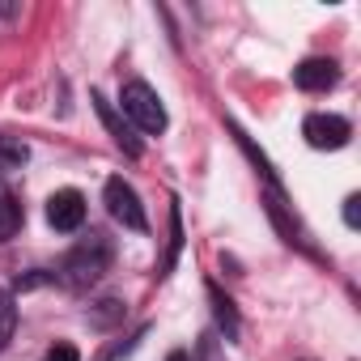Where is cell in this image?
Wrapping results in <instances>:
<instances>
[{"label":"cell","mask_w":361,"mask_h":361,"mask_svg":"<svg viewBox=\"0 0 361 361\" xmlns=\"http://www.w3.org/2000/svg\"><path fill=\"white\" fill-rule=\"evenodd\" d=\"M43 361H81V353H77L73 344H56V348L43 357Z\"/></svg>","instance_id":"cell-12"},{"label":"cell","mask_w":361,"mask_h":361,"mask_svg":"<svg viewBox=\"0 0 361 361\" xmlns=\"http://www.w3.org/2000/svg\"><path fill=\"white\" fill-rule=\"evenodd\" d=\"M111 259H115V247L106 234H85L64 259H60V281L68 289H90L98 285L106 272H111Z\"/></svg>","instance_id":"cell-1"},{"label":"cell","mask_w":361,"mask_h":361,"mask_svg":"<svg viewBox=\"0 0 361 361\" xmlns=\"http://www.w3.org/2000/svg\"><path fill=\"white\" fill-rule=\"evenodd\" d=\"M119 314H123V306H119V302H102V310L94 314V323H111V319H119Z\"/></svg>","instance_id":"cell-14"},{"label":"cell","mask_w":361,"mask_h":361,"mask_svg":"<svg viewBox=\"0 0 361 361\" xmlns=\"http://www.w3.org/2000/svg\"><path fill=\"white\" fill-rule=\"evenodd\" d=\"M209 302H213V314H217V323H221L226 340H238V310H234V302H230L217 285H209Z\"/></svg>","instance_id":"cell-9"},{"label":"cell","mask_w":361,"mask_h":361,"mask_svg":"<svg viewBox=\"0 0 361 361\" xmlns=\"http://www.w3.org/2000/svg\"><path fill=\"white\" fill-rule=\"evenodd\" d=\"M94 111L102 115V123H106L111 140H115V145H119V149H123L128 157H140V140L132 136V128L123 123V115H119V111H115V106H111V102H106L102 94H94Z\"/></svg>","instance_id":"cell-7"},{"label":"cell","mask_w":361,"mask_h":361,"mask_svg":"<svg viewBox=\"0 0 361 361\" xmlns=\"http://www.w3.org/2000/svg\"><path fill=\"white\" fill-rule=\"evenodd\" d=\"M119 106H123V119H128L132 128H140V132H149V136H161V132H166V106H161V98H157L153 85L128 81L123 94H119Z\"/></svg>","instance_id":"cell-2"},{"label":"cell","mask_w":361,"mask_h":361,"mask_svg":"<svg viewBox=\"0 0 361 361\" xmlns=\"http://www.w3.org/2000/svg\"><path fill=\"white\" fill-rule=\"evenodd\" d=\"M47 221H51V230H60V234L81 230V221H85V196L73 192V188L56 192V196L47 200Z\"/></svg>","instance_id":"cell-5"},{"label":"cell","mask_w":361,"mask_h":361,"mask_svg":"<svg viewBox=\"0 0 361 361\" xmlns=\"http://www.w3.org/2000/svg\"><path fill=\"white\" fill-rule=\"evenodd\" d=\"M293 81H298V90H306V94H323V90H331V85L340 81V68H336V60L310 56V60H302V64L293 68Z\"/></svg>","instance_id":"cell-6"},{"label":"cell","mask_w":361,"mask_h":361,"mask_svg":"<svg viewBox=\"0 0 361 361\" xmlns=\"http://www.w3.org/2000/svg\"><path fill=\"white\" fill-rule=\"evenodd\" d=\"M13 327H18V306H13V293L0 289V348L13 340Z\"/></svg>","instance_id":"cell-10"},{"label":"cell","mask_w":361,"mask_h":361,"mask_svg":"<svg viewBox=\"0 0 361 361\" xmlns=\"http://www.w3.org/2000/svg\"><path fill=\"white\" fill-rule=\"evenodd\" d=\"M18 230H22V204H18L13 188L0 178V243H9Z\"/></svg>","instance_id":"cell-8"},{"label":"cell","mask_w":361,"mask_h":361,"mask_svg":"<svg viewBox=\"0 0 361 361\" xmlns=\"http://www.w3.org/2000/svg\"><path fill=\"white\" fill-rule=\"evenodd\" d=\"M102 200H106V213L123 226V230H149L145 221V209H140V196L132 192V183H123V178H106V188H102Z\"/></svg>","instance_id":"cell-3"},{"label":"cell","mask_w":361,"mask_h":361,"mask_svg":"<svg viewBox=\"0 0 361 361\" xmlns=\"http://www.w3.org/2000/svg\"><path fill=\"white\" fill-rule=\"evenodd\" d=\"M357 204H361L357 196H348V200H344V226H348V230H357V221H361V213H357Z\"/></svg>","instance_id":"cell-13"},{"label":"cell","mask_w":361,"mask_h":361,"mask_svg":"<svg viewBox=\"0 0 361 361\" xmlns=\"http://www.w3.org/2000/svg\"><path fill=\"white\" fill-rule=\"evenodd\" d=\"M0 161H5V166H22V161H26V145L0 136Z\"/></svg>","instance_id":"cell-11"},{"label":"cell","mask_w":361,"mask_h":361,"mask_svg":"<svg viewBox=\"0 0 361 361\" xmlns=\"http://www.w3.org/2000/svg\"><path fill=\"white\" fill-rule=\"evenodd\" d=\"M302 136H306L310 149H344L348 136H353V123H348L344 115H327V111H319V115H306Z\"/></svg>","instance_id":"cell-4"}]
</instances>
